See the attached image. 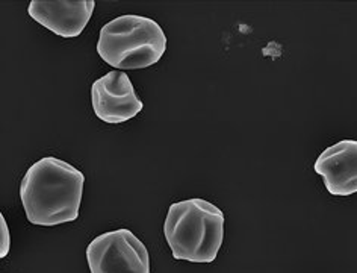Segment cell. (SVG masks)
I'll list each match as a JSON object with an SVG mask.
<instances>
[{
    "instance_id": "1",
    "label": "cell",
    "mask_w": 357,
    "mask_h": 273,
    "mask_svg": "<svg viewBox=\"0 0 357 273\" xmlns=\"http://www.w3.org/2000/svg\"><path fill=\"white\" fill-rule=\"evenodd\" d=\"M85 175L56 156L33 163L20 182V200L28 222L56 226L75 222L84 198Z\"/></svg>"
},
{
    "instance_id": "2",
    "label": "cell",
    "mask_w": 357,
    "mask_h": 273,
    "mask_svg": "<svg viewBox=\"0 0 357 273\" xmlns=\"http://www.w3.org/2000/svg\"><path fill=\"white\" fill-rule=\"evenodd\" d=\"M226 216L204 199H186L169 205L164 237L177 261L213 263L225 242Z\"/></svg>"
},
{
    "instance_id": "3",
    "label": "cell",
    "mask_w": 357,
    "mask_h": 273,
    "mask_svg": "<svg viewBox=\"0 0 357 273\" xmlns=\"http://www.w3.org/2000/svg\"><path fill=\"white\" fill-rule=\"evenodd\" d=\"M167 37L159 23L144 15H120L100 29L97 54L115 70H139L159 63Z\"/></svg>"
},
{
    "instance_id": "4",
    "label": "cell",
    "mask_w": 357,
    "mask_h": 273,
    "mask_svg": "<svg viewBox=\"0 0 357 273\" xmlns=\"http://www.w3.org/2000/svg\"><path fill=\"white\" fill-rule=\"evenodd\" d=\"M86 261L91 273H150V253L132 231H108L86 246Z\"/></svg>"
},
{
    "instance_id": "5",
    "label": "cell",
    "mask_w": 357,
    "mask_h": 273,
    "mask_svg": "<svg viewBox=\"0 0 357 273\" xmlns=\"http://www.w3.org/2000/svg\"><path fill=\"white\" fill-rule=\"evenodd\" d=\"M91 105L96 117L108 125L129 121L144 108L129 75L120 70H111L93 84Z\"/></svg>"
},
{
    "instance_id": "6",
    "label": "cell",
    "mask_w": 357,
    "mask_h": 273,
    "mask_svg": "<svg viewBox=\"0 0 357 273\" xmlns=\"http://www.w3.org/2000/svg\"><path fill=\"white\" fill-rule=\"evenodd\" d=\"M94 8V0H32L28 14L55 35L76 38L91 20Z\"/></svg>"
},
{
    "instance_id": "7",
    "label": "cell",
    "mask_w": 357,
    "mask_h": 273,
    "mask_svg": "<svg viewBox=\"0 0 357 273\" xmlns=\"http://www.w3.org/2000/svg\"><path fill=\"white\" fill-rule=\"evenodd\" d=\"M324 187L333 196L357 193V140H341L324 149L314 164Z\"/></svg>"
},
{
    "instance_id": "8",
    "label": "cell",
    "mask_w": 357,
    "mask_h": 273,
    "mask_svg": "<svg viewBox=\"0 0 357 273\" xmlns=\"http://www.w3.org/2000/svg\"><path fill=\"white\" fill-rule=\"evenodd\" d=\"M11 249V235L10 228H8L6 219L0 214V258H5Z\"/></svg>"
}]
</instances>
